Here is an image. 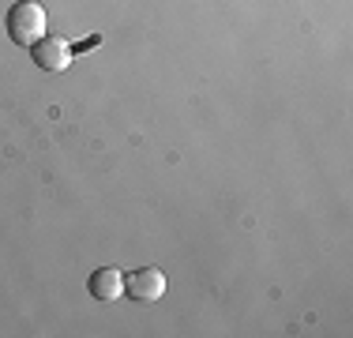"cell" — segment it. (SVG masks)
<instances>
[{
    "label": "cell",
    "mask_w": 353,
    "mask_h": 338,
    "mask_svg": "<svg viewBox=\"0 0 353 338\" xmlns=\"http://www.w3.org/2000/svg\"><path fill=\"white\" fill-rule=\"evenodd\" d=\"M8 38L15 41V46H34L38 38H46V8L38 4V0H19V4L8 8Z\"/></svg>",
    "instance_id": "6da1fadb"
},
{
    "label": "cell",
    "mask_w": 353,
    "mask_h": 338,
    "mask_svg": "<svg viewBox=\"0 0 353 338\" xmlns=\"http://www.w3.org/2000/svg\"><path fill=\"white\" fill-rule=\"evenodd\" d=\"M124 293L139 304H150V301H162L165 293V275L158 267H139L124 278Z\"/></svg>",
    "instance_id": "7a4b0ae2"
},
{
    "label": "cell",
    "mask_w": 353,
    "mask_h": 338,
    "mask_svg": "<svg viewBox=\"0 0 353 338\" xmlns=\"http://www.w3.org/2000/svg\"><path fill=\"white\" fill-rule=\"evenodd\" d=\"M30 57H34L41 72H64L72 64V46L64 38H57V34H46V38H38L30 46Z\"/></svg>",
    "instance_id": "3957f363"
},
{
    "label": "cell",
    "mask_w": 353,
    "mask_h": 338,
    "mask_svg": "<svg viewBox=\"0 0 353 338\" xmlns=\"http://www.w3.org/2000/svg\"><path fill=\"white\" fill-rule=\"evenodd\" d=\"M87 286H90V297H98V301H121L124 275H121V267H102L90 275Z\"/></svg>",
    "instance_id": "277c9868"
}]
</instances>
